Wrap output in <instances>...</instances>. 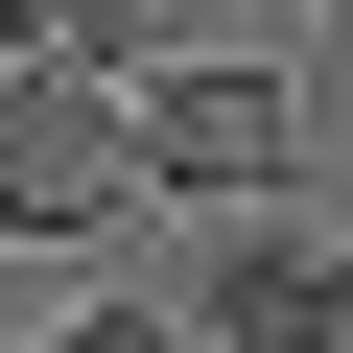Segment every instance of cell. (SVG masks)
Segmentation results:
<instances>
[{"instance_id":"1","label":"cell","mask_w":353,"mask_h":353,"mask_svg":"<svg viewBox=\"0 0 353 353\" xmlns=\"http://www.w3.org/2000/svg\"><path fill=\"white\" fill-rule=\"evenodd\" d=\"M141 212V71H0V236L94 259Z\"/></svg>"},{"instance_id":"2","label":"cell","mask_w":353,"mask_h":353,"mask_svg":"<svg viewBox=\"0 0 353 353\" xmlns=\"http://www.w3.org/2000/svg\"><path fill=\"white\" fill-rule=\"evenodd\" d=\"M141 189H165V212H283V189H306V94H283L259 48H165V71H141Z\"/></svg>"},{"instance_id":"3","label":"cell","mask_w":353,"mask_h":353,"mask_svg":"<svg viewBox=\"0 0 353 353\" xmlns=\"http://www.w3.org/2000/svg\"><path fill=\"white\" fill-rule=\"evenodd\" d=\"M330 259H353V236H306V212H212V283H189V330H212V353H306Z\"/></svg>"},{"instance_id":"4","label":"cell","mask_w":353,"mask_h":353,"mask_svg":"<svg viewBox=\"0 0 353 353\" xmlns=\"http://www.w3.org/2000/svg\"><path fill=\"white\" fill-rule=\"evenodd\" d=\"M0 71H165V0H0Z\"/></svg>"},{"instance_id":"5","label":"cell","mask_w":353,"mask_h":353,"mask_svg":"<svg viewBox=\"0 0 353 353\" xmlns=\"http://www.w3.org/2000/svg\"><path fill=\"white\" fill-rule=\"evenodd\" d=\"M48 353H212V330H189V306H71Z\"/></svg>"},{"instance_id":"6","label":"cell","mask_w":353,"mask_h":353,"mask_svg":"<svg viewBox=\"0 0 353 353\" xmlns=\"http://www.w3.org/2000/svg\"><path fill=\"white\" fill-rule=\"evenodd\" d=\"M306 353H353V259H330V306H306Z\"/></svg>"},{"instance_id":"7","label":"cell","mask_w":353,"mask_h":353,"mask_svg":"<svg viewBox=\"0 0 353 353\" xmlns=\"http://www.w3.org/2000/svg\"><path fill=\"white\" fill-rule=\"evenodd\" d=\"M330 24H353V0H330Z\"/></svg>"}]
</instances>
